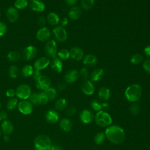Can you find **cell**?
Listing matches in <instances>:
<instances>
[{
    "mask_svg": "<svg viewBox=\"0 0 150 150\" xmlns=\"http://www.w3.org/2000/svg\"><path fill=\"white\" fill-rule=\"evenodd\" d=\"M105 135L110 142L115 144L122 143L125 137L124 129L118 125H111L107 128Z\"/></svg>",
    "mask_w": 150,
    "mask_h": 150,
    "instance_id": "6da1fadb",
    "label": "cell"
},
{
    "mask_svg": "<svg viewBox=\"0 0 150 150\" xmlns=\"http://www.w3.org/2000/svg\"><path fill=\"white\" fill-rule=\"evenodd\" d=\"M142 93V87L138 84H132L129 86L124 91V95L127 100L131 102H136L139 100Z\"/></svg>",
    "mask_w": 150,
    "mask_h": 150,
    "instance_id": "7a4b0ae2",
    "label": "cell"
},
{
    "mask_svg": "<svg viewBox=\"0 0 150 150\" xmlns=\"http://www.w3.org/2000/svg\"><path fill=\"white\" fill-rule=\"evenodd\" d=\"M36 150H50L52 144L50 139L46 135H39L34 141Z\"/></svg>",
    "mask_w": 150,
    "mask_h": 150,
    "instance_id": "3957f363",
    "label": "cell"
},
{
    "mask_svg": "<svg viewBox=\"0 0 150 150\" xmlns=\"http://www.w3.org/2000/svg\"><path fill=\"white\" fill-rule=\"evenodd\" d=\"M96 122L100 127H107L111 124L112 118L109 114L103 110L99 111L95 115Z\"/></svg>",
    "mask_w": 150,
    "mask_h": 150,
    "instance_id": "277c9868",
    "label": "cell"
},
{
    "mask_svg": "<svg viewBox=\"0 0 150 150\" xmlns=\"http://www.w3.org/2000/svg\"><path fill=\"white\" fill-rule=\"evenodd\" d=\"M31 94V89L27 84H21L16 90V95L18 97L22 100L29 98Z\"/></svg>",
    "mask_w": 150,
    "mask_h": 150,
    "instance_id": "5b68a950",
    "label": "cell"
},
{
    "mask_svg": "<svg viewBox=\"0 0 150 150\" xmlns=\"http://www.w3.org/2000/svg\"><path fill=\"white\" fill-rule=\"evenodd\" d=\"M45 53L50 57H55L57 54V45L54 40H48L45 46Z\"/></svg>",
    "mask_w": 150,
    "mask_h": 150,
    "instance_id": "8992f818",
    "label": "cell"
},
{
    "mask_svg": "<svg viewBox=\"0 0 150 150\" xmlns=\"http://www.w3.org/2000/svg\"><path fill=\"white\" fill-rule=\"evenodd\" d=\"M53 33L55 39L60 42H63L66 40L67 38V34L66 29L62 26H57L53 28Z\"/></svg>",
    "mask_w": 150,
    "mask_h": 150,
    "instance_id": "52a82bcc",
    "label": "cell"
},
{
    "mask_svg": "<svg viewBox=\"0 0 150 150\" xmlns=\"http://www.w3.org/2000/svg\"><path fill=\"white\" fill-rule=\"evenodd\" d=\"M36 87L40 90H45L50 87L51 85L50 79L44 75H41L36 80Z\"/></svg>",
    "mask_w": 150,
    "mask_h": 150,
    "instance_id": "ba28073f",
    "label": "cell"
},
{
    "mask_svg": "<svg viewBox=\"0 0 150 150\" xmlns=\"http://www.w3.org/2000/svg\"><path fill=\"white\" fill-rule=\"evenodd\" d=\"M36 48L32 45L26 47L23 51V56L26 60H31L34 59L37 54Z\"/></svg>",
    "mask_w": 150,
    "mask_h": 150,
    "instance_id": "9c48e42d",
    "label": "cell"
},
{
    "mask_svg": "<svg viewBox=\"0 0 150 150\" xmlns=\"http://www.w3.org/2000/svg\"><path fill=\"white\" fill-rule=\"evenodd\" d=\"M51 36L49 29L46 27H42L39 29L36 33V38L40 42L48 41Z\"/></svg>",
    "mask_w": 150,
    "mask_h": 150,
    "instance_id": "30bf717a",
    "label": "cell"
},
{
    "mask_svg": "<svg viewBox=\"0 0 150 150\" xmlns=\"http://www.w3.org/2000/svg\"><path fill=\"white\" fill-rule=\"evenodd\" d=\"M18 109L21 113L25 115H28L32 112V104L29 101L23 100L19 103Z\"/></svg>",
    "mask_w": 150,
    "mask_h": 150,
    "instance_id": "8fae6325",
    "label": "cell"
},
{
    "mask_svg": "<svg viewBox=\"0 0 150 150\" xmlns=\"http://www.w3.org/2000/svg\"><path fill=\"white\" fill-rule=\"evenodd\" d=\"M50 59L46 57H42L36 60L34 63L35 70H41L45 69L50 64Z\"/></svg>",
    "mask_w": 150,
    "mask_h": 150,
    "instance_id": "7c38bea8",
    "label": "cell"
},
{
    "mask_svg": "<svg viewBox=\"0 0 150 150\" xmlns=\"http://www.w3.org/2000/svg\"><path fill=\"white\" fill-rule=\"evenodd\" d=\"M80 119L84 124H89L94 119L93 113L89 110H84L81 112Z\"/></svg>",
    "mask_w": 150,
    "mask_h": 150,
    "instance_id": "4fadbf2b",
    "label": "cell"
},
{
    "mask_svg": "<svg viewBox=\"0 0 150 150\" xmlns=\"http://www.w3.org/2000/svg\"><path fill=\"white\" fill-rule=\"evenodd\" d=\"M81 90L86 95H92L95 91V87L90 81L86 80L81 85Z\"/></svg>",
    "mask_w": 150,
    "mask_h": 150,
    "instance_id": "5bb4252c",
    "label": "cell"
},
{
    "mask_svg": "<svg viewBox=\"0 0 150 150\" xmlns=\"http://www.w3.org/2000/svg\"><path fill=\"white\" fill-rule=\"evenodd\" d=\"M6 15L7 19L10 22H15L19 18V13L17 9L12 6L8 8Z\"/></svg>",
    "mask_w": 150,
    "mask_h": 150,
    "instance_id": "9a60e30c",
    "label": "cell"
},
{
    "mask_svg": "<svg viewBox=\"0 0 150 150\" xmlns=\"http://www.w3.org/2000/svg\"><path fill=\"white\" fill-rule=\"evenodd\" d=\"M79 77V73L76 70H70L66 72L64 75V81L67 83L75 82Z\"/></svg>",
    "mask_w": 150,
    "mask_h": 150,
    "instance_id": "2e32d148",
    "label": "cell"
},
{
    "mask_svg": "<svg viewBox=\"0 0 150 150\" xmlns=\"http://www.w3.org/2000/svg\"><path fill=\"white\" fill-rule=\"evenodd\" d=\"M69 53H70V57L77 61H79L81 60L84 56V53L82 49L77 47H72L69 50Z\"/></svg>",
    "mask_w": 150,
    "mask_h": 150,
    "instance_id": "e0dca14e",
    "label": "cell"
},
{
    "mask_svg": "<svg viewBox=\"0 0 150 150\" xmlns=\"http://www.w3.org/2000/svg\"><path fill=\"white\" fill-rule=\"evenodd\" d=\"M30 8L33 11L42 12L45 8V5L39 0H33L30 2Z\"/></svg>",
    "mask_w": 150,
    "mask_h": 150,
    "instance_id": "ac0fdd59",
    "label": "cell"
},
{
    "mask_svg": "<svg viewBox=\"0 0 150 150\" xmlns=\"http://www.w3.org/2000/svg\"><path fill=\"white\" fill-rule=\"evenodd\" d=\"M45 117L47 122L50 124L56 123L58 121L59 118L58 114L53 110L48 111L45 115Z\"/></svg>",
    "mask_w": 150,
    "mask_h": 150,
    "instance_id": "d6986e66",
    "label": "cell"
},
{
    "mask_svg": "<svg viewBox=\"0 0 150 150\" xmlns=\"http://www.w3.org/2000/svg\"><path fill=\"white\" fill-rule=\"evenodd\" d=\"M97 63V57L92 54H87L83 59L84 64H85L88 67H93L96 65Z\"/></svg>",
    "mask_w": 150,
    "mask_h": 150,
    "instance_id": "ffe728a7",
    "label": "cell"
},
{
    "mask_svg": "<svg viewBox=\"0 0 150 150\" xmlns=\"http://www.w3.org/2000/svg\"><path fill=\"white\" fill-rule=\"evenodd\" d=\"M104 72L101 69H94L90 75V78L92 81L97 82L100 81L104 76Z\"/></svg>",
    "mask_w": 150,
    "mask_h": 150,
    "instance_id": "44dd1931",
    "label": "cell"
},
{
    "mask_svg": "<svg viewBox=\"0 0 150 150\" xmlns=\"http://www.w3.org/2000/svg\"><path fill=\"white\" fill-rule=\"evenodd\" d=\"M52 69L57 73H60L63 69V63L60 59L58 57H53L51 63Z\"/></svg>",
    "mask_w": 150,
    "mask_h": 150,
    "instance_id": "7402d4cb",
    "label": "cell"
},
{
    "mask_svg": "<svg viewBox=\"0 0 150 150\" xmlns=\"http://www.w3.org/2000/svg\"><path fill=\"white\" fill-rule=\"evenodd\" d=\"M68 15L71 20H77L80 18L81 15V11L80 8L73 6L70 9Z\"/></svg>",
    "mask_w": 150,
    "mask_h": 150,
    "instance_id": "603a6c76",
    "label": "cell"
},
{
    "mask_svg": "<svg viewBox=\"0 0 150 150\" xmlns=\"http://www.w3.org/2000/svg\"><path fill=\"white\" fill-rule=\"evenodd\" d=\"M1 128L4 134L5 135H9L13 131V125L11 121L5 120L1 125Z\"/></svg>",
    "mask_w": 150,
    "mask_h": 150,
    "instance_id": "cb8c5ba5",
    "label": "cell"
},
{
    "mask_svg": "<svg viewBox=\"0 0 150 150\" xmlns=\"http://www.w3.org/2000/svg\"><path fill=\"white\" fill-rule=\"evenodd\" d=\"M110 95L111 93L110 90L105 87H101L98 91V96L99 98L103 101L108 100L110 97Z\"/></svg>",
    "mask_w": 150,
    "mask_h": 150,
    "instance_id": "d4e9b609",
    "label": "cell"
},
{
    "mask_svg": "<svg viewBox=\"0 0 150 150\" xmlns=\"http://www.w3.org/2000/svg\"><path fill=\"white\" fill-rule=\"evenodd\" d=\"M60 127L63 131L69 132L72 129V123L68 118H63L60 122Z\"/></svg>",
    "mask_w": 150,
    "mask_h": 150,
    "instance_id": "484cf974",
    "label": "cell"
},
{
    "mask_svg": "<svg viewBox=\"0 0 150 150\" xmlns=\"http://www.w3.org/2000/svg\"><path fill=\"white\" fill-rule=\"evenodd\" d=\"M47 22L52 25H56L59 23L60 19L59 16L54 12H50L47 16Z\"/></svg>",
    "mask_w": 150,
    "mask_h": 150,
    "instance_id": "4316f807",
    "label": "cell"
},
{
    "mask_svg": "<svg viewBox=\"0 0 150 150\" xmlns=\"http://www.w3.org/2000/svg\"><path fill=\"white\" fill-rule=\"evenodd\" d=\"M33 71H34V69H33V67L31 65L27 64L22 68L21 73L23 77H29V76H32Z\"/></svg>",
    "mask_w": 150,
    "mask_h": 150,
    "instance_id": "83f0119b",
    "label": "cell"
},
{
    "mask_svg": "<svg viewBox=\"0 0 150 150\" xmlns=\"http://www.w3.org/2000/svg\"><path fill=\"white\" fill-rule=\"evenodd\" d=\"M44 93L48 98V100L50 101L53 100L57 96V92L54 88L49 87L47 89L44 90Z\"/></svg>",
    "mask_w": 150,
    "mask_h": 150,
    "instance_id": "f1b7e54d",
    "label": "cell"
},
{
    "mask_svg": "<svg viewBox=\"0 0 150 150\" xmlns=\"http://www.w3.org/2000/svg\"><path fill=\"white\" fill-rule=\"evenodd\" d=\"M67 106V101L64 98H60L56 101L55 103V107L59 111L63 110Z\"/></svg>",
    "mask_w": 150,
    "mask_h": 150,
    "instance_id": "f546056e",
    "label": "cell"
},
{
    "mask_svg": "<svg viewBox=\"0 0 150 150\" xmlns=\"http://www.w3.org/2000/svg\"><path fill=\"white\" fill-rule=\"evenodd\" d=\"M8 73H9V76L11 77V78H17L18 75H19V69L15 65H12L11 66L8 70Z\"/></svg>",
    "mask_w": 150,
    "mask_h": 150,
    "instance_id": "4dcf8cb0",
    "label": "cell"
},
{
    "mask_svg": "<svg viewBox=\"0 0 150 150\" xmlns=\"http://www.w3.org/2000/svg\"><path fill=\"white\" fill-rule=\"evenodd\" d=\"M7 59L11 62H16L20 59V54L16 51H11L8 53Z\"/></svg>",
    "mask_w": 150,
    "mask_h": 150,
    "instance_id": "1f68e13d",
    "label": "cell"
},
{
    "mask_svg": "<svg viewBox=\"0 0 150 150\" xmlns=\"http://www.w3.org/2000/svg\"><path fill=\"white\" fill-rule=\"evenodd\" d=\"M143 61V56L140 54H135L130 59V62L134 64H139Z\"/></svg>",
    "mask_w": 150,
    "mask_h": 150,
    "instance_id": "d6a6232c",
    "label": "cell"
},
{
    "mask_svg": "<svg viewBox=\"0 0 150 150\" xmlns=\"http://www.w3.org/2000/svg\"><path fill=\"white\" fill-rule=\"evenodd\" d=\"M28 5V0H16L15 2V7L18 9H23Z\"/></svg>",
    "mask_w": 150,
    "mask_h": 150,
    "instance_id": "836d02e7",
    "label": "cell"
},
{
    "mask_svg": "<svg viewBox=\"0 0 150 150\" xmlns=\"http://www.w3.org/2000/svg\"><path fill=\"white\" fill-rule=\"evenodd\" d=\"M94 3V0H81V5L82 8L85 10L91 9Z\"/></svg>",
    "mask_w": 150,
    "mask_h": 150,
    "instance_id": "e575fe53",
    "label": "cell"
},
{
    "mask_svg": "<svg viewBox=\"0 0 150 150\" xmlns=\"http://www.w3.org/2000/svg\"><path fill=\"white\" fill-rule=\"evenodd\" d=\"M57 56H59V59H60L67 60L70 57L69 51L66 49H63L58 52Z\"/></svg>",
    "mask_w": 150,
    "mask_h": 150,
    "instance_id": "d590c367",
    "label": "cell"
},
{
    "mask_svg": "<svg viewBox=\"0 0 150 150\" xmlns=\"http://www.w3.org/2000/svg\"><path fill=\"white\" fill-rule=\"evenodd\" d=\"M105 138V133L102 132H98L94 137V141L97 144L100 145L104 141Z\"/></svg>",
    "mask_w": 150,
    "mask_h": 150,
    "instance_id": "8d00e7d4",
    "label": "cell"
},
{
    "mask_svg": "<svg viewBox=\"0 0 150 150\" xmlns=\"http://www.w3.org/2000/svg\"><path fill=\"white\" fill-rule=\"evenodd\" d=\"M91 106L92 108L96 111L102 110V103L97 100H93L91 103Z\"/></svg>",
    "mask_w": 150,
    "mask_h": 150,
    "instance_id": "74e56055",
    "label": "cell"
},
{
    "mask_svg": "<svg viewBox=\"0 0 150 150\" xmlns=\"http://www.w3.org/2000/svg\"><path fill=\"white\" fill-rule=\"evenodd\" d=\"M129 110L131 113L134 115H137L139 113L140 107L137 103H133L129 107Z\"/></svg>",
    "mask_w": 150,
    "mask_h": 150,
    "instance_id": "f35d334b",
    "label": "cell"
},
{
    "mask_svg": "<svg viewBox=\"0 0 150 150\" xmlns=\"http://www.w3.org/2000/svg\"><path fill=\"white\" fill-rule=\"evenodd\" d=\"M18 104V100L16 98L12 97L9 99L7 103V108L8 110H13L14 109Z\"/></svg>",
    "mask_w": 150,
    "mask_h": 150,
    "instance_id": "ab89813d",
    "label": "cell"
},
{
    "mask_svg": "<svg viewBox=\"0 0 150 150\" xmlns=\"http://www.w3.org/2000/svg\"><path fill=\"white\" fill-rule=\"evenodd\" d=\"M48 101V98L44 92L38 93V101L39 104H46Z\"/></svg>",
    "mask_w": 150,
    "mask_h": 150,
    "instance_id": "60d3db41",
    "label": "cell"
},
{
    "mask_svg": "<svg viewBox=\"0 0 150 150\" xmlns=\"http://www.w3.org/2000/svg\"><path fill=\"white\" fill-rule=\"evenodd\" d=\"M29 100H30V102L32 104H34V105L38 104H39L38 93H34L33 94H31L29 97Z\"/></svg>",
    "mask_w": 150,
    "mask_h": 150,
    "instance_id": "b9f144b4",
    "label": "cell"
},
{
    "mask_svg": "<svg viewBox=\"0 0 150 150\" xmlns=\"http://www.w3.org/2000/svg\"><path fill=\"white\" fill-rule=\"evenodd\" d=\"M144 69L149 74H150V58L146 59L142 64Z\"/></svg>",
    "mask_w": 150,
    "mask_h": 150,
    "instance_id": "7bdbcfd3",
    "label": "cell"
},
{
    "mask_svg": "<svg viewBox=\"0 0 150 150\" xmlns=\"http://www.w3.org/2000/svg\"><path fill=\"white\" fill-rule=\"evenodd\" d=\"M6 30H7V26L6 24L3 22L0 21V36H4L6 32Z\"/></svg>",
    "mask_w": 150,
    "mask_h": 150,
    "instance_id": "ee69618b",
    "label": "cell"
},
{
    "mask_svg": "<svg viewBox=\"0 0 150 150\" xmlns=\"http://www.w3.org/2000/svg\"><path fill=\"white\" fill-rule=\"evenodd\" d=\"M79 76H80L83 79L86 80L88 76V71L87 69L85 67L82 68L79 73Z\"/></svg>",
    "mask_w": 150,
    "mask_h": 150,
    "instance_id": "f6af8a7d",
    "label": "cell"
},
{
    "mask_svg": "<svg viewBox=\"0 0 150 150\" xmlns=\"http://www.w3.org/2000/svg\"><path fill=\"white\" fill-rule=\"evenodd\" d=\"M37 22H38V25L42 28V27H44L45 25L46 24V20L45 18L43 16H40L38 18Z\"/></svg>",
    "mask_w": 150,
    "mask_h": 150,
    "instance_id": "bcb514c9",
    "label": "cell"
},
{
    "mask_svg": "<svg viewBox=\"0 0 150 150\" xmlns=\"http://www.w3.org/2000/svg\"><path fill=\"white\" fill-rule=\"evenodd\" d=\"M76 109L75 107H70L66 110V115L67 116L71 117V116H73L74 115V114L76 113Z\"/></svg>",
    "mask_w": 150,
    "mask_h": 150,
    "instance_id": "7dc6e473",
    "label": "cell"
},
{
    "mask_svg": "<svg viewBox=\"0 0 150 150\" xmlns=\"http://www.w3.org/2000/svg\"><path fill=\"white\" fill-rule=\"evenodd\" d=\"M16 94V91L12 88L8 89L6 92V95L9 97H13Z\"/></svg>",
    "mask_w": 150,
    "mask_h": 150,
    "instance_id": "c3c4849f",
    "label": "cell"
},
{
    "mask_svg": "<svg viewBox=\"0 0 150 150\" xmlns=\"http://www.w3.org/2000/svg\"><path fill=\"white\" fill-rule=\"evenodd\" d=\"M41 73L40 71V70H35L32 76L33 77V79L35 80H36L40 76H41Z\"/></svg>",
    "mask_w": 150,
    "mask_h": 150,
    "instance_id": "681fc988",
    "label": "cell"
},
{
    "mask_svg": "<svg viewBox=\"0 0 150 150\" xmlns=\"http://www.w3.org/2000/svg\"><path fill=\"white\" fill-rule=\"evenodd\" d=\"M144 53L145 54L148 56V57H150V45L146 46L144 50Z\"/></svg>",
    "mask_w": 150,
    "mask_h": 150,
    "instance_id": "f907efd6",
    "label": "cell"
},
{
    "mask_svg": "<svg viewBox=\"0 0 150 150\" xmlns=\"http://www.w3.org/2000/svg\"><path fill=\"white\" fill-rule=\"evenodd\" d=\"M68 22H69V21H68V19L67 18H63L60 21L61 25L63 27L64 26H66L68 24Z\"/></svg>",
    "mask_w": 150,
    "mask_h": 150,
    "instance_id": "816d5d0a",
    "label": "cell"
},
{
    "mask_svg": "<svg viewBox=\"0 0 150 150\" xmlns=\"http://www.w3.org/2000/svg\"><path fill=\"white\" fill-rule=\"evenodd\" d=\"M58 89L60 91H63V90H64L66 88V85L63 83H60L58 84Z\"/></svg>",
    "mask_w": 150,
    "mask_h": 150,
    "instance_id": "f5cc1de1",
    "label": "cell"
},
{
    "mask_svg": "<svg viewBox=\"0 0 150 150\" xmlns=\"http://www.w3.org/2000/svg\"><path fill=\"white\" fill-rule=\"evenodd\" d=\"M65 2L69 5H74V4H76L77 3V2L78 1V0H64Z\"/></svg>",
    "mask_w": 150,
    "mask_h": 150,
    "instance_id": "db71d44e",
    "label": "cell"
},
{
    "mask_svg": "<svg viewBox=\"0 0 150 150\" xmlns=\"http://www.w3.org/2000/svg\"><path fill=\"white\" fill-rule=\"evenodd\" d=\"M50 150H63L62 148H61V146H60L58 145H53L51 146V148Z\"/></svg>",
    "mask_w": 150,
    "mask_h": 150,
    "instance_id": "11a10c76",
    "label": "cell"
},
{
    "mask_svg": "<svg viewBox=\"0 0 150 150\" xmlns=\"http://www.w3.org/2000/svg\"><path fill=\"white\" fill-rule=\"evenodd\" d=\"M0 116L2 118V120H5V119L7 118L8 115H7L6 112L5 111H1L0 112Z\"/></svg>",
    "mask_w": 150,
    "mask_h": 150,
    "instance_id": "9f6ffc18",
    "label": "cell"
},
{
    "mask_svg": "<svg viewBox=\"0 0 150 150\" xmlns=\"http://www.w3.org/2000/svg\"><path fill=\"white\" fill-rule=\"evenodd\" d=\"M110 105L108 103H102V110H106L108 109Z\"/></svg>",
    "mask_w": 150,
    "mask_h": 150,
    "instance_id": "6f0895ef",
    "label": "cell"
},
{
    "mask_svg": "<svg viewBox=\"0 0 150 150\" xmlns=\"http://www.w3.org/2000/svg\"><path fill=\"white\" fill-rule=\"evenodd\" d=\"M4 141L5 142H8V141H9V137L7 135H5L4 136Z\"/></svg>",
    "mask_w": 150,
    "mask_h": 150,
    "instance_id": "680465c9",
    "label": "cell"
},
{
    "mask_svg": "<svg viewBox=\"0 0 150 150\" xmlns=\"http://www.w3.org/2000/svg\"><path fill=\"white\" fill-rule=\"evenodd\" d=\"M2 120V118H1V116H0V121Z\"/></svg>",
    "mask_w": 150,
    "mask_h": 150,
    "instance_id": "91938a15",
    "label": "cell"
},
{
    "mask_svg": "<svg viewBox=\"0 0 150 150\" xmlns=\"http://www.w3.org/2000/svg\"><path fill=\"white\" fill-rule=\"evenodd\" d=\"M1 11H0V17H1Z\"/></svg>",
    "mask_w": 150,
    "mask_h": 150,
    "instance_id": "94428289",
    "label": "cell"
},
{
    "mask_svg": "<svg viewBox=\"0 0 150 150\" xmlns=\"http://www.w3.org/2000/svg\"><path fill=\"white\" fill-rule=\"evenodd\" d=\"M30 1H33V0H29Z\"/></svg>",
    "mask_w": 150,
    "mask_h": 150,
    "instance_id": "6125c7cd",
    "label": "cell"
},
{
    "mask_svg": "<svg viewBox=\"0 0 150 150\" xmlns=\"http://www.w3.org/2000/svg\"><path fill=\"white\" fill-rule=\"evenodd\" d=\"M1 135V131H0V135Z\"/></svg>",
    "mask_w": 150,
    "mask_h": 150,
    "instance_id": "be15d7a7",
    "label": "cell"
},
{
    "mask_svg": "<svg viewBox=\"0 0 150 150\" xmlns=\"http://www.w3.org/2000/svg\"><path fill=\"white\" fill-rule=\"evenodd\" d=\"M0 107H1V103H0Z\"/></svg>",
    "mask_w": 150,
    "mask_h": 150,
    "instance_id": "e7e4bbea",
    "label": "cell"
}]
</instances>
